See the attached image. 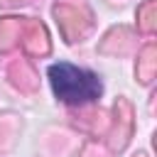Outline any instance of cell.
<instances>
[{"label": "cell", "instance_id": "6da1fadb", "mask_svg": "<svg viewBox=\"0 0 157 157\" xmlns=\"http://www.w3.org/2000/svg\"><path fill=\"white\" fill-rule=\"evenodd\" d=\"M49 83H52L56 98L69 103V105L91 103L103 91V86H101V81L93 71L78 69V66L66 64V61H59V64L49 66Z\"/></svg>", "mask_w": 157, "mask_h": 157}]
</instances>
